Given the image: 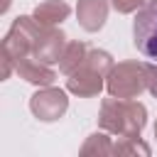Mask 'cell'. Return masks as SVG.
<instances>
[{
    "label": "cell",
    "mask_w": 157,
    "mask_h": 157,
    "mask_svg": "<svg viewBox=\"0 0 157 157\" xmlns=\"http://www.w3.org/2000/svg\"><path fill=\"white\" fill-rule=\"evenodd\" d=\"M155 137H157V123H155Z\"/></svg>",
    "instance_id": "16"
},
{
    "label": "cell",
    "mask_w": 157,
    "mask_h": 157,
    "mask_svg": "<svg viewBox=\"0 0 157 157\" xmlns=\"http://www.w3.org/2000/svg\"><path fill=\"white\" fill-rule=\"evenodd\" d=\"M32 15H34L42 25L59 27V25L71 15V7H69V2H64V0H44V2H39V5L34 7Z\"/></svg>",
    "instance_id": "9"
},
{
    "label": "cell",
    "mask_w": 157,
    "mask_h": 157,
    "mask_svg": "<svg viewBox=\"0 0 157 157\" xmlns=\"http://www.w3.org/2000/svg\"><path fill=\"white\" fill-rule=\"evenodd\" d=\"M66 47V34L59 27L52 25H42L34 17V27H32V56L47 61V64H56L61 59V52Z\"/></svg>",
    "instance_id": "5"
},
{
    "label": "cell",
    "mask_w": 157,
    "mask_h": 157,
    "mask_svg": "<svg viewBox=\"0 0 157 157\" xmlns=\"http://www.w3.org/2000/svg\"><path fill=\"white\" fill-rule=\"evenodd\" d=\"M147 91L157 98V64L155 61H150L147 66Z\"/></svg>",
    "instance_id": "14"
},
{
    "label": "cell",
    "mask_w": 157,
    "mask_h": 157,
    "mask_svg": "<svg viewBox=\"0 0 157 157\" xmlns=\"http://www.w3.org/2000/svg\"><path fill=\"white\" fill-rule=\"evenodd\" d=\"M15 71L32 86H52L56 81V71L52 69V64L37 59V56H27V59H20L15 64Z\"/></svg>",
    "instance_id": "7"
},
{
    "label": "cell",
    "mask_w": 157,
    "mask_h": 157,
    "mask_svg": "<svg viewBox=\"0 0 157 157\" xmlns=\"http://www.w3.org/2000/svg\"><path fill=\"white\" fill-rule=\"evenodd\" d=\"M108 5L110 0H78L76 5V20L86 32H98L108 20Z\"/></svg>",
    "instance_id": "8"
},
{
    "label": "cell",
    "mask_w": 157,
    "mask_h": 157,
    "mask_svg": "<svg viewBox=\"0 0 157 157\" xmlns=\"http://www.w3.org/2000/svg\"><path fill=\"white\" fill-rule=\"evenodd\" d=\"M152 150L150 145L137 135V137H118L115 145H113V155H142L147 157Z\"/></svg>",
    "instance_id": "12"
},
{
    "label": "cell",
    "mask_w": 157,
    "mask_h": 157,
    "mask_svg": "<svg viewBox=\"0 0 157 157\" xmlns=\"http://www.w3.org/2000/svg\"><path fill=\"white\" fill-rule=\"evenodd\" d=\"M115 66L113 56L105 52V49H88L86 54V61L66 76V91L78 96V98H93L103 91L105 86V78L110 74V69Z\"/></svg>",
    "instance_id": "2"
},
{
    "label": "cell",
    "mask_w": 157,
    "mask_h": 157,
    "mask_svg": "<svg viewBox=\"0 0 157 157\" xmlns=\"http://www.w3.org/2000/svg\"><path fill=\"white\" fill-rule=\"evenodd\" d=\"M132 44L135 49L157 64V0H147L132 20Z\"/></svg>",
    "instance_id": "4"
},
{
    "label": "cell",
    "mask_w": 157,
    "mask_h": 157,
    "mask_svg": "<svg viewBox=\"0 0 157 157\" xmlns=\"http://www.w3.org/2000/svg\"><path fill=\"white\" fill-rule=\"evenodd\" d=\"M147 0H110V5H113V10H118V12H123V15H130V12H137L142 5H145Z\"/></svg>",
    "instance_id": "13"
},
{
    "label": "cell",
    "mask_w": 157,
    "mask_h": 157,
    "mask_svg": "<svg viewBox=\"0 0 157 157\" xmlns=\"http://www.w3.org/2000/svg\"><path fill=\"white\" fill-rule=\"evenodd\" d=\"M147 66L150 61H118L105 78L108 93L115 98H137L147 91Z\"/></svg>",
    "instance_id": "3"
},
{
    "label": "cell",
    "mask_w": 157,
    "mask_h": 157,
    "mask_svg": "<svg viewBox=\"0 0 157 157\" xmlns=\"http://www.w3.org/2000/svg\"><path fill=\"white\" fill-rule=\"evenodd\" d=\"M113 137L115 135H110L105 130L88 135L86 142H83V147H81V155H113V145H115Z\"/></svg>",
    "instance_id": "11"
},
{
    "label": "cell",
    "mask_w": 157,
    "mask_h": 157,
    "mask_svg": "<svg viewBox=\"0 0 157 157\" xmlns=\"http://www.w3.org/2000/svg\"><path fill=\"white\" fill-rule=\"evenodd\" d=\"M29 110L37 120L42 123H54L69 110V98L66 91L54 88V86H42L32 98H29Z\"/></svg>",
    "instance_id": "6"
},
{
    "label": "cell",
    "mask_w": 157,
    "mask_h": 157,
    "mask_svg": "<svg viewBox=\"0 0 157 157\" xmlns=\"http://www.w3.org/2000/svg\"><path fill=\"white\" fill-rule=\"evenodd\" d=\"M147 125V108L135 98H103L98 110V128L115 137H137Z\"/></svg>",
    "instance_id": "1"
},
{
    "label": "cell",
    "mask_w": 157,
    "mask_h": 157,
    "mask_svg": "<svg viewBox=\"0 0 157 157\" xmlns=\"http://www.w3.org/2000/svg\"><path fill=\"white\" fill-rule=\"evenodd\" d=\"M88 49H91V47H88L86 42H78V39L66 42V47H64V52H61V59H59V71H61L64 76L74 74V71L86 61Z\"/></svg>",
    "instance_id": "10"
},
{
    "label": "cell",
    "mask_w": 157,
    "mask_h": 157,
    "mask_svg": "<svg viewBox=\"0 0 157 157\" xmlns=\"http://www.w3.org/2000/svg\"><path fill=\"white\" fill-rule=\"evenodd\" d=\"M7 7H10V0H5V2H2V12H5Z\"/></svg>",
    "instance_id": "15"
}]
</instances>
